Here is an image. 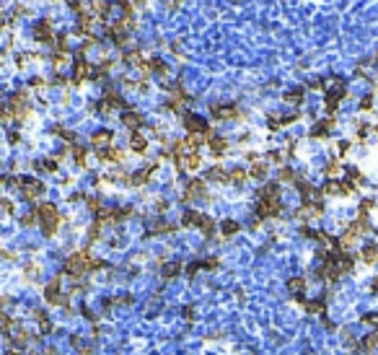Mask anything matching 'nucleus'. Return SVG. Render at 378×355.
<instances>
[{"instance_id":"f257e3e1","label":"nucleus","mask_w":378,"mask_h":355,"mask_svg":"<svg viewBox=\"0 0 378 355\" xmlns=\"http://www.w3.org/2000/svg\"><path fill=\"white\" fill-rule=\"evenodd\" d=\"M280 213H282V203H280V197H264V200H256V215H259V221L277 218Z\"/></svg>"},{"instance_id":"f03ea898","label":"nucleus","mask_w":378,"mask_h":355,"mask_svg":"<svg viewBox=\"0 0 378 355\" xmlns=\"http://www.w3.org/2000/svg\"><path fill=\"white\" fill-rule=\"evenodd\" d=\"M60 283H63V277H52V283L44 288V301H47L50 306H68V298L60 293Z\"/></svg>"},{"instance_id":"7ed1b4c3","label":"nucleus","mask_w":378,"mask_h":355,"mask_svg":"<svg viewBox=\"0 0 378 355\" xmlns=\"http://www.w3.org/2000/svg\"><path fill=\"white\" fill-rule=\"evenodd\" d=\"M210 114L215 119H241V109L236 104H213L210 106Z\"/></svg>"},{"instance_id":"20e7f679","label":"nucleus","mask_w":378,"mask_h":355,"mask_svg":"<svg viewBox=\"0 0 378 355\" xmlns=\"http://www.w3.org/2000/svg\"><path fill=\"white\" fill-rule=\"evenodd\" d=\"M352 192L355 190L344 179H329L324 184V195H331V197H347V195H352Z\"/></svg>"},{"instance_id":"39448f33","label":"nucleus","mask_w":378,"mask_h":355,"mask_svg":"<svg viewBox=\"0 0 378 355\" xmlns=\"http://www.w3.org/2000/svg\"><path fill=\"white\" fill-rule=\"evenodd\" d=\"M21 192H24V197H26V200H37V197H42V195H44V184H42L39 179L24 176V179H21Z\"/></svg>"},{"instance_id":"423d86ee","label":"nucleus","mask_w":378,"mask_h":355,"mask_svg":"<svg viewBox=\"0 0 378 355\" xmlns=\"http://www.w3.org/2000/svg\"><path fill=\"white\" fill-rule=\"evenodd\" d=\"M34 37H37V42H42V44H52L57 37H55V32H52V21L50 19H42L37 26H34Z\"/></svg>"},{"instance_id":"0eeeda50","label":"nucleus","mask_w":378,"mask_h":355,"mask_svg":"<svg viewBox=\"0 0 378 355\" xmlns=\"http://www.w3.org/2000/svg\"><path fill=\"white\" fill-rule=\"evenodd\" d=\"M197 197H205V179H189L181 200H184V203H192V200H197Z\"/></svg>"},{"instance_id":"6e6552de","label":"nucleus","mask_w":378,"mask_h":355,"mask_svg":"<svg viewBox=\"0 0 378 355\" xmlns=\"http://www.w3.org/2000/svg\"><path fill=\"white\" fill-rule=\"evenodd\" d=\"M334 125H337V122H334V117H326V119H321V122H316V125L311 127V137H313V140H324V137L331 132V130H334Z\"/></svg>"},{"instance_id":"1a4fd4ad","label":"nucleus","mask_w":378,"mask_h":355,"mask_svg":"<svg viewBox=\"0 0 378 355\" xmlns=\"http://www.w3.org/2000/svg\"><path fill=\"white\" fill-rule=\"evenodd\" d=\"M99 161H104V163H119V161H125V150H119L114 145L101 148L99 150Z\"/></svg>"},{"instance_id":"9d476101","label":"nucleus","mask_w":378,"mask_h":355,"mask_svg":"<svg viewBox=\"0 0 378 355\" xmlns=\"http://www.w3.org/2000/svg\"><path fill=\"white\" fill-rule=\"evenodd\" d=\"M207 148H210V153H213L215 158H220L225 150H228V140H225V137H220V135H213L207 140Z\"/></svg>"},{"instance_id":"9b49d317","label":"nucleus","mask_w":378,"mask_h":355,"mask_svg":"<svg viewBox=\"0 0 378 355\" xmlns=\"http://www.w3.org/2000/svg\"><path fill=\"white\" fill-rule=\"evenodd\" d=\"M112 130H99V132H94V135H91V145H94V148H109L112 145Z\"/></svg>"},{"instance_id":"f8f14e48","label":"nucleus","mask_w":378,"mask_h":355,"mask_svg":"<svg viewBox=\"0 0 378 355\" xmlns=\"http://www.w3.org/2000/svg\"><path fill=\"white\" fill-rule=\"evenodd\" d=\"M360 259L365 262V265H375V262H378V244H375V241H368V244L360 249Z\"/></svg>"},{"instance_id":"ddd939ff","label":"nucleus","mask_w":378,"mask_h":355,"mask_svg":"<svg viewBox=\"0 0 378 355\" xmlns=\"http://www.w3.org/2000/svg\"><path fill=\"white\" fill-rule=\"evenodd\" d=\"M122 125L130 127L132 132H138V127L145 125V119H143V114H138V112H125V114H122Z\"/></svg>"},{"instance_id":"4468645a","label":"nucleus","mask_w":378,"mask_h":355,"mask_svg":"<svg viewBox=\"0 0 378 355\" xmlns=\"http://www.w3.org/2000/svg\"><path fill=\"white\" fill-rule=\"evenodd\" d=\"M200 166H202L200 153H187L184 161H179V163H176V168H189V171H197Z\"/></svg>"},{"instance_id":"2eb2a0df","label":"nucleus","mask_w":378,"mask_h":355,"mask_svg":"<svg viewBox=\"0 0 378 355\" xmlns=\"http://www.w3.org/2000/svg\"><path fill=\"white\" fill-rule=\"evenodd\" d=\"M344 182L350 184L352 190H357V187H362V184H365V176H362V171H360V168L350 166V168H347V179H344Z\"/></svg>"},{"instance_id":"dca6fc26","label":"nucleus","mask_w":378,"mask_h":355,"mask_svg":"<svg viewBox=\"0 0 378 355\" xmlns=\"http://www.w3.org/2000/svg\"><path fill=\"white\" fill-rule=\"evenodd\" d=\"M202 218H205V215H202L200 210H187L184 215H181V226H187V228H192V226H197V228H200V223H202Z\"/></svg>"},{"instance_id":"f3484780","label":"nucleus","mask_w":378,"mask_h":355,"mask_svg":"<svg viewBox=\"0 0 378 355\" xmlns=\"http://www.w3.org/2000/svg\"><path fill=\"white\" fill-rule=\"evenodd\" d=\"M130 148H132V153H138V156H143V153L148 150V140L140 135V132H132V137H130Z\"/></svg>"},{"instance_id":"a211bd4d","label":"nucleus","mask_w":378,"mask_h":355,"mask_svg":"<svg viewBox=\"0 0 378 355\" xmlns=\"http://www.w3.org/2000/svg\"><path fill=\"white\" fill-rule=\"evenodd\" d=\"M306 285H308V280H306V277H290V280H288V290L293 293V296H303V290H306Z\"/></svg>"},{"instance_id":"6ab92c4d","label":"nucleus","mask_w":378,"mask_h":355,"mask_svg":"<svg viewBox=\"0 0 378 355\" xmlns=\"http://www.w3.org/2000/svg\"><path fill=\"white\" fill-rule=\"evenodd\" d=\"M300 306H303L308 314H319V316L326 311V301H324V298H316V301H303Z\"/></svg>"},{"instance_id":"aec40b11","label":"nucleus","mask_w":378,"mask_h":355,"mask_svg":"<svg viewBox=\"0 0 378 355\" xmlns=\"http://www.w3.org/2000/svg\"><path fill=\"white\" fill-rule=\"evenodd\" d=\"M205 179H210V182H228V171H225L223 166H213V168L205 171Z\"/></svg>"},{"instance_id":"412c9836","label":"nucleus","mask_w":378,"mask_h":355,"mask_svg":"<svg viewBox=\"0 0 378 355\" xmlns=\"http://www.w3.org/2000/svg\"><path fill=\"white\" fill-rule=\"evenodd\" d=\"M256 197H259V200H264V197H280V184L277 182H267Z\"/></svg>"},{"instance_id":"4be33fe9","label":"nucleus","mask_w":378,"mask_h":355,"mask_svg":"<svg viewBox=\"0 0 378 355\" xmlns=\"http://www.w3.org/2000/svg\"><path fill=\"white\" fill-rule=\"evenodd\" d=\"M264 176H267V163H264V161L251 163V168H249V179H264Z\"/></svg>"},{"instance_id":"5701e85b","label":"nucleus","mask_w":378,"mask_h":355,"mask_svg":"<svg viewBox=\"0 0 378 355\" xmlns=\"http://www.w3.org/2000/svg\"><path fill=\"white\" fill-rule=\"evenodd\" d=\"M148 65H150V73H158V75H166V73H169V65H166L161 57H150Z\"/></svg>"},{"instance_id":"b1692460","label":"nucleus","mask_w":378,"mask_h":355,"mask_svg":"<svg viewBox=\"0 0 378 355\" xmlns=\"http://www.w3.org/2000/svg\"><path fill=\"white\" fill-rule=\"evenodd\" d=\"M303 94H306V91L303 88H293V91H285V101H288V104H303Z\"/></svg>"},{"instance_id":"393cba45","label":"nucleus","mask_w":378,"mask_h":355,"mask_svg":"<svg viewBox=\"0 0 378 355\" xmlns=\"http://www.w3.org/2000/svg\"><path fill=\"white\" fill-rule=\"evenodd\" d=\"M246 179H249L246 168H233V171H228V182H233V184H244Z\"/></svg>"},{"instance_id":"a878e982","label":"nucleus","mask_w":378,"mask_h":355,"mask_svg":"<svg viewBox=\"0 0 378 355\" xmlns=\"http://www.w3.org/2000/svg\"><path fill=\"white\" fill-rule=\"evenodd\" d=\"M360 347L365 350V352H373V350L378 347V332H370V334H368V337L360 342Z\"/></svg>"},{"instance_id":"bb28decb","label":"nucleus","mask_w":378,"mask_h":355,"mask_svg":"<svg viewBox=\"0 0 378 355\" xmlns=\"http://www.w3.org/2000/svg\"><path fill=\"white\" fill-rule=\"evenodd\" d=\"M94 11H96V16L107 19L109 11H112V3H109V0H96V3H94Z\"/></svg>"},{"instance_id":"cd10ccee","label":"nucleus","mask_w":378,"mask_h":355,"mask_svg":"<svg viewBox=\"0 0 378 355\" xmlns=\"http://www.w3.org/2000/svg\"><path fill=\"white\" fill-rule=\"evenodd\" d=\"M220 231H223V236H236L238 231H241V226H238L236 221H223V223H220Z\"/></svg>"},{"instance_id":"c85d7f7f","label":"nucleus","mask_w":378,"mask_h":355,"mask_svg":"<svg viewBox=\"0 0 378 355\" xmlns=\"http://www.w3.org/2000/svg\"><path fill=\"white\" fill-rule=\"evenodd\" d=\"M86 156H88V150L83 145H75L73 148V158H75V163H78V166H86Z\"/></svg>"},{"instance_id":"c756f323","label":"nucleus","mask_w":378,"mask_h":355,"mask_svg":"<svg viewBox=\"0 0 378 355\" xmlns=\"http://www.w3.org/2000/svg\"><path fill=\"white\" fill-rule=\"evenodd\" d=\"M181 272V262H169V265H163V275L166 277H176Z\"/></svg>"},{"instance_id":"7c9ffc66","label":"nucleus","mask_w":378,"mask_h":355,"mask_svg":"<svg viewBox=\"0 0 378 355\" xmlns=\"http://www.w3.org/2000/svg\"><path fill=\"white\" fill-rule=\"evenodd\" d=\"M200 231H202L205 236H213V231H215V221H213V218H207V215H205V218H202V223H200Z\"/></svg>"},{"instance_id":"2f4dec72","label":"nucleus","mask_w":378,"mask_h":355,"mask_svg":"<svg viewBox=\"0 0 378 355\" xmlns=\"http://www.w3.org/2000/svg\"><path fill=\"white\" fill-rule=\"evenodd\" d=\"M280 182H298V174L293 171L290 166H282L280 168Z\"/></svg>"},{"instance_id":"473e14b6","label":"nucleus","mask_w":378,"mask_h":355,"mask_svg":"<svg viewBox=\"0 0 378 355\" xmlns=\"http://www.w3.org/2000/svg\"><path fill=\"white\" fill-rule=\"evenodd\" d=\"M337 174H339V161L334 158V161H329V163H326V176H329V179H334Z\"/></svg>"},{"instance_id":"72a5a7b5","label":"nucleus","mask_w":378,"mask_h":355,"mask_svg":"<svg viewBox=\"0 0 378 355\" xmlns=\"http://www.w3.org/2000/svg\"><path fill=\"white\" fill-rule=\"evenodd\" d=\"M200 265H202L205 270H218V267H220V259H218V257H210V259H202Z\"/></svg>"},{"instance_id":"f704fd0d","label":"nucleus","mask_w":378,"mask_h":355,"mask_svg":"<svg viewBox=\"0 0 378 355\" xmlns=\"http://www.w3.org/2000/svg\"><path fill=\"white\" fill-rule=\"evenodd\" d=\"M52 63H55V68H63V65L68 63V55H65V52H57V55L52 57Z\"/></svg>"},{"instance_id":"c9c22d12","label":"nucleus","mask_w":378,"mask_h":355,"mask_svg":"<svg viewBox=\"0 0 378 355\" xmlns=\"http://www.w3.org/2000/svg\"><path fill=\"white\" fill-rule=\"evenodd\" d=\"M360 109H362V112H370V109H373V94L360 101Z\"/></svg>"},{"instance_id":"e433bc0d","label":"nucleus","mask_w":378,"mask_h":355,"mask_svg":"<svg viewBox=\"0 0 378 355\" xmlns=\"http://www.w3.org/2000/svg\"><path fill=\"white\" fill-rule=\"evenodd\" d=\"M42 166H44V168H47V171H50V174H55V171H57V158H50V161H44Z\"/></svg>"},{"instance_id":"4c0bfd02","label":"nucleus","mask_w":378,"mask_h":355,"mask_svg":"<svg viewBox=\"0 0 378 355\" xmlns=\"http://www.w3.org/2000/svg\"><path fill=\"white\" fill-rule=\"evenodd\" d=\"M19 140H21V132H16V130H11V132H8V143H11V145H16Z\"/></svg>"},{"instance_id":"58836bf2","label":"nucleus","mask_w":378,"mask_h":355,"mask_svg":"<svg viewBox=\"0 0 378 355\" xmlns=\"http://www.w3.org/2000/svg\"><path fill=\"white\" fill-rule=\"evenodd\" d=\"M269 161H272V163H282V153H280V150H272V153H269Z\"/></svg>"},{"instance_id":"ea45409f","label":"nucleus","mask_w":378,"mask_h":355,"mask_svg":"<svg viewBox=\"0 0 378 355\" xmlns=\"http://www.w3.org/2000/svg\"><path fill=\"white\" fill-rule=\"evenodd\" d=\"M308 86H311V88H313V91H321V88H324V86H326V83H324V81H321V78H313V81H311V83H308Z\"/></svg>"},{"instance_id":"a19ab883","label":"nucleus","mask_w":378,"mask_h":355,"mask_svg":"<svg viewBox=\"0 0 378 355\" xmlns=\"http://www.w3.org/2000/svg\"><path fill=\"white\" fill-rule=\"evenodd\" d=\"M88 208L94 210V213H99V210H101V205H99V200H96V197H88Z\"/></svg>"},{"instance_id":"79ce46f5","label":"nucleus","mask_w":378,"mask_h":355,"mask_svg":"<svg viewBox=\"0 0 378 355\" xmlns=\"http://www.w3.org/2000/svg\"><path fill=\"white\" fill-rule=\"evenodd\" d=\"M337 150H339V156H344V153L350 150V143H347V140H342V143L337 145Z\"/></svg>"},{"instance_id":"37998d69","label":"nucleus","mask_w":378,"mask_h":355,"mask_svg":"<svg viewBox=\"0 0 378 355\" xmlns=\"http://www.w3.org/2000/svg\"><path fill=\"white\" fill-rule=\"evenodd\" d=\"M34 221H37V215H34V213H32V215H24V218H21V223H24V226H32Z\"/></svg>"},{"instance_id":"c03bdc74","label":"nucleus","mask_w":378,"mask_h":355,"mask_svg":"<svg viewBox=\"0 0 378 355\" xmlns=\"http://www.w3.org/2000/svg\"><path fill=\"white\" fill-rule=\"evenodd\" d=\"M0 205H3L6 213H13V203H8V200H0Z\"/></svg>"},{"instance_id":"a18cd8bd","label":"nucleus","mask_w":378,"mask_h":355,"mask_svg":"<svg viewBox=\"0 0 378 355\" xmlns=\"http://www.w3.org/2000/svg\"><path fill=\"white\" fill-rule=\"evenodd\" d=\"M184 316H187V319H194V306H187V308H184Z\"/></svg>"},{"instance_id":"49530a36","label":"nucleus","mask_w":378,"mask_h":355,"mask_svg":"<svg viewBox=\"0 0 378 355\" xmlns=\"http://www.w3.org/2000/svg\"><path fill=\"white\" fill-rule=\"evenodd\" d=\"M370 290H378V277H373V283H370Z\"/></svg>"},{"instance_id":"de8ad7c7","label":"nucleus","mask_w":378,"mask_h":355,"mask_svg":"<svg viewBox=\"0 0 378 355\" xmlns=\"http://www.w3.org/2000/svg\"><path fill=\"white\" fill-rule=\"evenodd\" d=\"M3 184H6V176H0V187H3Z\"/></svg>"},{"instance_id":"09e8293b","label":"nucleus","mask_w":378,"mask_h":355,"mask_svg":"<svg viewBox=\"0 0 378 355\" xmlns=\"http://www.w3.org/2000/svg\"><path fill=\"white\" fill-rule=\"evenodd\" d=\"M375 132H378V125H375Z\"/></svg>"}]
</instances>
